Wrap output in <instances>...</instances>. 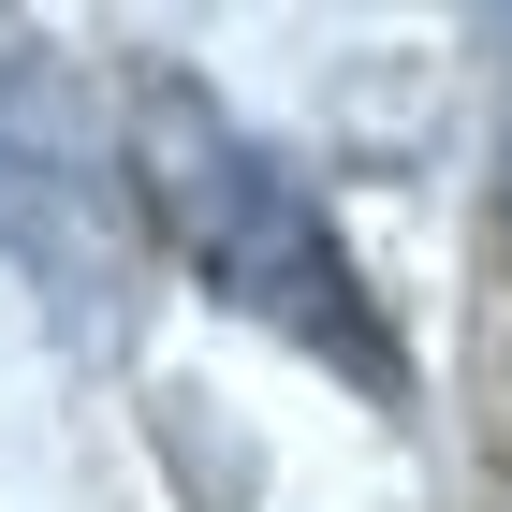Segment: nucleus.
<instances>
[{"label":"nucleus","mask_w":512,"mask_h":512,"mask_svg":"<svg viewBox=\"0 0 512 512\" xmlns=\"http://www.w3.org/2000/svg\"><path fill=\"white\" fill-rule=\"evenodd\" d=\"M0 249L44 278V308L74 337H118L147 278V191L103 147L59 59H0Z\"/></svg>","instance_id":"obj_2"},{"label":"nucleus","mask_w":512,"mask_h":512,"mask_svg":"<svg viewBox=\"0 0 512 512\" xmlns=\"http://www.w3.org/2000/svg\"><path fill=\"white\" fill-rule=\"evenodd\" d=\"M132 191H147V220L191 249L249 322H278V337H308L322 366H352L366 395H395V337H381V308H366L337 220L293 191V161H264L249 132L205 118V88L161 74L147 103H132Z\"/></svg>","instance_id":"obj_1"},{"label":"nucleus","mask_w":512,"mask_h":512,"mask_svg":"<svg viewBox=\"0 0 512 512\" xmlns=\"http://www.w3.org/2000/svg\"><path fill=\"white\" fill-rule=\"evenodd\" d=\"M498 220H512V147H498Z\"/></svg>","instance_id":"obj_3"}]
</instances>
